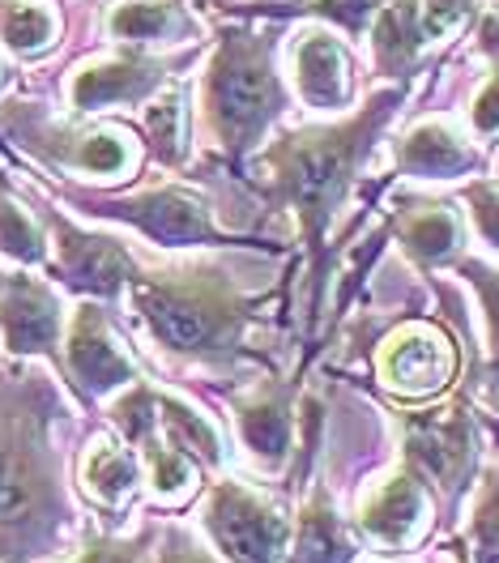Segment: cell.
<instances>
[{
	"mask_svg": "<svg viewBox=\"0 0 499 563\" xmlns=\"http://www.w3.org/2000/svg\"><path fill=\"white\" fill-rule=\"evenodd\" d=\"M406 99H410V81H392L385 90H376L363 107L346 111L342 120L290 129L252 154V176L244 179L260 192V201L269 210L290 213L295 231H299V247L308 261V290H303L299 317H303L308 338L317 329L329 269H333L329 231H333L337 213L346 210L358 172L367 167L380 133L389 129V120Z\"/></svg>",
	"mask_w": 499,
	"mask_h": 563,
	"instance_id": "obj_1",
	"label": "cell"
},
{
	"mask_svg": "<svg viewBox=\"0 0 499 563\" xmlns=\"http://www.w3.org/2000/svg\"><path fill=\"white\" fill-rule=\"evenodd\" d=\"M60 397L47 376L13 367L0 376V560L56 555L69 538L73 508L65 461L52 449Z\"/></svg>",
	"mask_w": 499,
	"mask_h": 563,
	"instance_id": "obj_2",
	"label": "cell"
},
{
	"mask_svg": "<svg viewBox=\"0 0 499 563\" xmlns=\"http://www.w3.org/2000/svg\"><path fill=\"white\" fill-rule=\"evenodd\" d=\"M129 308L137 312L145 333L179 358L201 363H260L274 367L269 354L252 346V333L260 329V308L269 295H248L226 269L210 261H179L142 269L124 286Z\"/></svg>",
	"mask_w": 499,
	"mask_h": 563,
	"instance_id": "obj_3",
	"label": "cell"
},
{
	"mask_svg": "<svg viewBox=\"0 0 499 563\" xmlns=\"http://www.w3.org/2000/svg\"><path fill=\"white\" fill-rule=\"evenodd\" d=\"M282 111L278 38L265 26H226L201 69V124L235 176H248L252 154L265 145Z\"/></svg>",
	"mask_w": 499,
	"mask_h": 563,
	"instance_id": "obj_4",
	"label": "cell"
},
{
	"mask_svg": "<svg viewBox=\"0 0 499 563\" xmlns=\"http://www.w3.org/2000/svg\"><path fill=\"white\" fill-rule=\"evenodd\" d=\"M478 457L483 415L474 410L469 393L401 410V465H410L444 504H457L465 495L478 474Z\"/></svg>",
	"mask_w": 499,
	"mask_h": 563,
	"instance_id": "obj_5",
	"label": "cell"
},
{
	"mask_svg": "<svg viewBox=\"0 0 499 563\" xmlns=\"http://www.w3.org/2000/svg\"><path fill=\"white\" fill-rule=\"evenodd\" d=\"M69 201L90 218H108V222H124L133 231H142L149 244L158 247H252V235H231L222 231L214 218V206L184 188V184H154V188H137V192H120V197H90V192H73Z\"/></svg>",
	"mask_w": 499,
	"mask_h": 563,
	"instance_id": "obj_6",
	"label": "cell"
},
{
	"mask_svg": "<svg viewBox=\"0 0 499 563\" xmlns=\"http://www.w3.org/2000/svg\"><path fill=\"white\" fill-rule=\"evenodd\" d=\"M4 133L22 141L56 172H77L90 179H124L137 167V145L124 124H86V120H47L31 103H4Z\"/></svg>",
	"mask_w": 499,
	"mask_h": 563,
	"instance_id": "obj_7",
	"label": "cell"
},
{
	"mask_svg": "<svg viewBox=\"0 0 499 563\" xmlns=\"http://www.w3.org/2000/svg\"><path fill=\"white\" fill-rule=\"evenodd\" d=\"M372 372H376V385L401 406H428L457 385L462 346L440 320L406 317L376 342Z\"/></svg>",
	"mask_w": 499,
	"mask_h": 563,
	"instance_id": "obj_8",
	"label": "cell"
},
{
	"mask_svg": "<svg viewBox=\"0 0 499 563\" xmlns=\"http://www.w3.org/2000/svg\"><path fill=\"white\" fill-rule=\"evenodd\" d=\"M201 521L226 563H286L295 526L278 499H269L248 483L235 478L214 483L206 495Z\"/></svg>",
	"mask_w": 499,
	"mask_h": 563,
	"instance_id": "obj_9",
	"label": "cell"
},
{
	"mask_svg": "<svg viewBox=\"0 0 499 563\" xmlns=\"http://www.w3.org/2000/svg\"><path fill=\"white\" fill-rule=\"evenodd\" d=\"M192 56H149V52H111L95 56L86 65H77L69 77V115L73 120H90L103 111L120 107H145L158 90H167L176 81V73Z\"/></svg>",
	"mask_w": 499,
	"mask_h": 563,
	"instance_id": "obj_10",
	"label": "cell"
},
{
	"mask_svg": "<svg viewBox=\"0 0 499 563\" xmlns=\"http://www.w3.org/2000/svg\"><path fill=\"white\" fill-rule=\"evenodd\" d=\"M60 376L77 393L81 406H99L103 397L142 380L133 354H124V346L111 338L108 308L99 299H81L65 320Z\"/></svg>",
	"mask_w": 499,
	"mask_h": 563,
	"instance_id": "obj_11",
	"label": "cell"
},
{
	"mask_svg": "<svg viewBox=\"0 0 499 563\" xmlns=\"http://www.w3.org/2000/svg\"><path fill=\"white\" fill-rule=\"evenodd\" d=\"M43 222H47L52 252H56V265H52L56 286H65L81 299H99V303L124 295L129 278L137 274V261L129 247L111 235L77 227L60 210H43Z\"/></svg>",
	"mask_w": 499,
	"mask_h": 563,
	"instance_id": "obj_12",
	"label": "cell"
},
{
	"mask_svg": "<svg viewBox=\"0 0 499 563\" xmlns=\"http://www.w3.org/2000/svg\"><path fill=\"white\" fill-rule=\"evenodd\" d=\"M0 346L18 358H47L60 372L65 303L56 286L26 269L0 278Z\"/></svg>",
	"mask_w": 499,
	"mask_h": 563,
	"instance_id": "obj_13",
	"label": "cell"
},
{
	"mask_svg": "<svg viewBox=\"0 0 499 563\" xmlns=\"http://www.w3.org/2000/svg\"><path fill=\"white\" fill-rule=\"evenodd\" d=\"M290 81H295L299 103L321 111V115L351 111V99H355V60H351V47L337 38L333 26H308V31L295 35Z\"/></svg>",
	"mask_w": 499,
	"mask_h": 563,
	"instance_id": "obj_14",
	"label": "cell"
},
{
	"mask_svg": "<svg viewBox=\"0 0 499 563\" xmlns=\"http://www.w3.org/2000/svg\"><path fill=\"white\" fill-rule=\"evenodd\" d=\"M428 521H431V487L410 465H401L397 474H389L376 492L358 504L355 529L367 542L385 547V555H397V551H406V547H414L423 538Z\"/></svg>",
	"mask_w": 499,
	"mask_h": 563,
	"instance_id": "obj_15",
	"label": "cell"
},
{
	"mask_svg": "<svg viewBox=\"0 0 499 563\" xmlns=\"http://www.w3.org/2000/svg\"><path fill=\"white\" fill-rule=\"evenodd\" d=\"M295 397H299V385L282 376H265L256 388L231 397L240 440L265 470H282L286 457L295 453V431H299Z\"/></svg>",
	"mask_w": 499,
	"mask_h": 563,
	"instance_id": "obj_16",
	"label": "cell"
},
{
	"mask_svg": "<svg viewBox=\"0 0 499 563\" xmlns=\"http://www.w3.org/2000/svg\"><path fill=\"white\" fill-rule=\"evenodd\" d=\"M487 167V154L444 115H428L392 141V172L410 179H465Z\"/></svg>",
	"mask_w": 499,
	"mask_h": 563,
	"instance_id": "obj_17",
	"label": "cell"
},
{
	"mask_svg": "<svg viewBox=\"0 0 499 563\" xmlns=\"http://www.w3.org/2000/svg\"><path fill=\"white\" fill-rule=\"evenodd\" d=\"M385 231H389L397 247L423 269H453L465 252V222L462 213L453 210L448 201H419V197H401L392 213L385 218Z\"/></svg>",
	"mask_w": 499,
	"mask_h": 563,
	"instance_id": "obj_18",
	"label": "cell"
},
{
	"mask_svg": "<svg viewBox=\"0 0 499 563\" xmlns=\"http://www.w3.org/2000/svg\"><path fill=\"white\" fill-rule=\"evenodd\" d=\"M145 465L137 457V449L115 431H99L90 435V444L77 457V487L86 492V499L103 512H120L124 504H133V495L142 492Z\"/></svg>",
	"mask_w": 499,
	"mask_h": 563,
	"instance_id": "obj_19",
	"label": "cell"
},
{
	"mask_svg": "<svg viewBox=\"0 0 499 563\" xmlns=\"http://www.w3.org/2000/svg\"><path fill=\"white\" fill-rule=\"evenodd\" d=\"M367 43H372V65L385 81H414L428 47H435L423 22V0H389L376 13Z\"/></svg>",
	"mask_w": 499,
	"mask_h": 563,
	"instance_id": "obj_20",
	"label": "cell"
},
{
	"mask_svg": "<svg viewBox=\"0 0 499 563\" xmlns=\"http://www.w3.org/2000/svg\"><path fill=\"white\" fill-rule=\"evenodd\" d=\"M103 26L120 47L133 52H145L154 43H197L206 35L201 22L179 0H115Z\"/></svg>",
	"mask_w": 499,
	"mask_h": 563,
	"instance_id": "obj_21",
	"label": "cell"
},
{
	"mask_svg": "<svg viewBox=\"0 0 499 563\" xmlns=\"http://www.w3.org/2000/svg\"><path fill=\"white\" fill-rule=\"evenodd\" d=\"M355 555H358V529L346 526L337 517L329 487L317 483L312 495H308V504L299 508L286 563H351Z\"/></svg>",
	"mask_w": 499,
	"mask_h": 563,
	"instance_id": "obj_22",
	"label": "cell"
},
{
	"mask_svg": "<svg viewBox=\"0 0 499 563\" xmlns=\"http://www.w3.org/2000/svg\"><path fill=\"white\" fill-rule=\"evenodd\" d=\"M142 133L145 150L158 167H167V172L184 167V158H188V90H184V81H171L142 107Z\"/></svg>",
	"mask_w": 499,
	"mask_h": 563,
	"instance_id": "obj_23",
	"label": "cell"
},
{
	"mask_svg": "<svg viewBox=\"0 0 499 563\" xmlns=\"http://www.w3.org/2000/svg\"><path fill=\"white\" fill-rule=\"evenodd\" d=\"M389 0H299V4H244V9H226L231 18H274V22H290V18H317L324 26L342 31L346 38H367L376 13Z\"/></svg>",
	"mask_w": 499,
	"mask_h": 563,
	"instance_id": "obj_24",
	"label": "cell"
},
{
	"mask_svg": "<svg viewBox=\"0 0 499 563\" xmlns=\"http://www.w3.org/2000/svg\"><path fill=\"white\" fill-rule=\"evenodd\" d=\"M60 38V13L47 0H0V47L18 60H38Z\"/></svg>",
	"mask_w": 499,
	"mask_h": 563,
	"instance_id": "obj_25",
	"label": "cell"
},
{
	"mask_svg": "<svg viewBox=\"0 0 499 563\" xmlns=\"http://www.w3.org/2000/svg\"><path fill=\"white\" fill-rule=\"evenodd\" d=\"M158 419H163V431L176 440L179 449L197 465L206 470H218L222 465V435H218L214 419H206L192 401H184L176 393H158Z\"/></svg>",
	"mask_w": 499,
	"mask_h": 563,
	"instance_id": "obj_26",
	"label": "cell"
},
{
	"mask_svg": "<svg viewBox=\"0 0 499 563\" xmlns=\"http://www.w3.org/2000/svg\"><path fill=\"white\" fill-rule=\"evenodd\" d=\"M0 256L18 261L22 269H47L52 261L47 222H38L4 184H0Z\"/></svg>",
	"mask_w": 499,
	"mask_h": 563,
	"instance_id": "obj_27",
	"label": "cell"
},
{
	"mask_svg": "<svg viewBox=\"0 0 499 563\" xmlns=\"http://www.w3.org/2000/svg\"><path fill=\"white\" fill-rule=\"evenodd\" d=\"M483 299V317H487V346H491V358H487V376L499 380V269H491L487 261H474V256H462L453 265Z\"/></svg>",
	"mask_w": 499,
	"mask_h": 563,
	"instance_id": "obj_28",
	"label": "cell"
},
{
	"mask_svg": "<svg viewBox=\"0 0 499 563\" xmlns=\"http://www.w3.org/2000/svg\"><path fill=\"white\" fill-rule=\"evenodd\" d=\"M469 542H474V563H499V465H491L483 478L474 521H469Z\"/></svg>",
	"mask_w": 499,
	"mask_h": 563,
	"instance_id": "obj_29",
	"label": "cell"
},
{
	"mask_svg": "<svg viewBox=\"0 0 499 563\" xmlns=\"http://www.w3.org/2000/svg\"><path fill=\"white\" fill-rule=\"evenodd\" d=\"M462 201L469 206V222L478 231V240L499 252V184L491 179H469L462 188Z\"/></svg>",
	"mask_w": 499,
	"mask_h": 563,
	"instance_id": "obj_30",
	"label": "cell"
},
{
	"mask_svg": "<svg viewBox=\"0 0 499 563\" xmlns=\"http://www.w3.org/2000/svg\"><path fill=\"white\" fill-rule=\"evenodd\" d=\"M478 13H483V0H423V22H428L431 43L457 35Z\"/></svg>",
	"mask_w": 499,
	"mask_h": 563,
	"instance_id": "obj_31",
	"label": "cell"
},
{
	"mask_svg": "<svg viewBox=\"0 0 499 563\" xmlns=\"http://www.w3.org/2000/svg\"><path fill=\"white\" fill-rule=\"evenodd\" d=\"M149 542H154V529H142L137 538H103L73 563H149L154 560Z\"/></svg>",
	"mask_w": 499,
	"mask_h": 563,
	"instance_id": "obj_32",
	"label": "cell"
},
{
	"mask_svg": "<svg viewBox=\"0 0 499 563\" xmlns=\"http://www.w3.org/2000/svg\"><path fill=\"white\" fill-rule=\"evenodd\" d=\"M469 129L478 137H499V65L469 99Z\"/></svg>",
	"mask_w": 499,
	"mask_h": 563,
	"instance_id": "obj_33",
	"label": "cell"
},
{
	"mask_svg": "<svg viewBox=\"0 0 499 563\" xmlns=\"http://www.w3.org/2000/svg\"><path fill=\"white\" fill-rule=\"evenodd\" d=\"M149 563H218L192 533H184V529H171L167 538H163V547L154 551V560Z\"/></svg>",
	"mask_w": 499,
	"mask_h": 563,
	"instance_id": "obj_34",
	"label": "cell"
},
{
	"mask_svg": "<svg viewBox=\"0 0 499 563\" xmlns=\"http://www.w3.org/2000/svg\"><path fill=\"white\" fill-rule=\"evenodd\" d=\"M474 47L491 65H499V9H491V4H483V13L474 18Z\"/></svg>",
	"mask_w": 499,
	"mask_h": 563,
	"instance_id": "obj_35",
	"label": "cell"
},
{
	"mask_svg": "<svg viewBox=\"0 0 499 563\" xmlns=\"http://www.w3.org/2000/svg\"><path fill=\"white\" fill-rule=\"evenodd\" d=\"M9 81H13V69H9V65H4V60H0V90H4V86H9Z\"/></svg>",
	"mask_w": 499,
	"mask_h": 563,
	"instance_id": "obj_36",
	"label": "cell"
},
{
	"mask_svg": "<svg viewBox=\"0 0 499 563\" xmlns=\"http://www.w3.org/2000/svg\"><path fill=\"white\" fill-rule=\"evenodd\" d=\"M453 551H457V563H469V551H465L462 542H457V547H453Z\"/></svg>",
	"mask_w": 499,
	"mask_h": 563,
	"instance_id": "obj_37",
	"label": "cell"
},
{
	"mask_svg": "<svg viewBox=\"0 0 499 563\" xmlns=\"http://www.w3.org/2000/svg\"><path fill=\"white\" fill-rule=\"evenodd\" d=\"M0 278H4V269H0Z\"/></svg>",
	"mask_w": 499,
	"mask_h": 563,
	"instance_id": "obj_38",
	"label": "cell"
}]
</instances>
